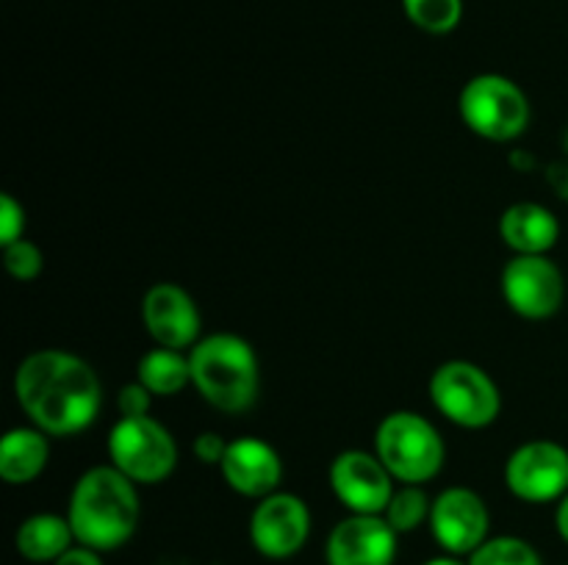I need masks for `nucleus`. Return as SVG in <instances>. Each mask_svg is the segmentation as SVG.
I'll return each mask as SVG.
<instances>
[{
  "label": "nucleus",
  "instance_id": "f257e3e1",
  "mask_svg": "<svg viewBox=\"0 0 568 565\" xmlns=\"http://www.w3.org/2000/svg\"><path fill=\"white\" fill-rule=\"evenodd\" d=\"M14 399L33 427L50 438H70L98 421L103 386L81 355L37 349L17 366Z\"/></svg>",
  "mask_w": 568,
  "mask_h": 565
},
{
  "label": "nucleus",
  "instance_id": "f03ea898",
  "mask_svg": "<svg viewBox=\"0 0 568 565\" xmlns=\"http://www.w3.org/2000/svg\"><path fill=\"white\" fill-rule=\"evenodd\" d=\"M67 518L78 546L94 552H116L139 530V485L114 465H92L75 480L67 502Z\"/></svg>",
  "mask_w": 568,
  "mask_h": 565
},
{
  "label": "nucleus",
  "instance_id": "7ed1b4c3",
  "mask_svg": "<svg viewBox=\"0 0 568 565\" xmlns=\"http://www.w3.org/2000/svg\"><path fill=\"white\" fill-rule=\"evenodd\" d=\"M192 388L214 410L247 413L261 391V363L253 343L236 332H211L189 349Z\"/></svg>",
  "mask_w": 568,
  "mask_h": 565
},
{
  "label": "nucleus",
  "instance_id": "20e7f679",
  "mask_svg": "<svg viewBox=\"0 0 568 565\" xmlns=\"http://www.w3.org/2000/svg\"><path fill=\"white\" fill-rule=\"evenodd\" d=\"M375 454L399 485H425L444 471L447 443L427 415L394 410L377 424Z\"/></svg>",
  "mask_w": 568,
  "mask_h": 565
},
{
  "label": "nucleus",
  "instance_id": "39448f33",
  "mask_svg": "<svg viewBox=\"0 0 568 565\" xmlns=\"http://www.w3.org/2000/svg\"><path fill=\"white\" fill-rule=\"evenodd\" d=\"M458 114L475 136L494 144H508L527 133L532 105L514 78L503 72H480L460 89Z\"/></svg>",
  "mask_w": 568,
  "mask_h": 565
},
{
  "label": "nucleus",
  "instance_id": "423d86ee",
  "mask_svg": "<svg viewBox=\"0 0 568 565\" xmlns=\"http://www.w3.org/2000/svg\"><path fill=\"white\" fill-rule=\"evenodd\" d=\"M430 402L460 430H486L503 413V393L494 377L471 360H444L427 382Z\"/></svg>",
  "mask_w": 568,
  "mask_h": 565
},
{
  "label": "nucleus",
  "instance_id": "0eeeda50",
  "mask_svg": "<svg viewBox=\"0 0 568 565\" xmlns=\"http://www.w3.org/2000/svg\"><path fill=\"white\" fill-rule=\"evenodd\" d=\"M105 452L109 463L136 485H159L170 480L181 460L175 435L153 415H120L109 430Z\"/></svg>",
  "mask_w": 568,
  "mask_h": 565
},
{
  "label": "nucleus",
  "instance_id": "6e6552de",
  "mask_svg": "<svg viewBox=\"0 0 568 565\" xmlns=\"http://www.w3.org/2000/svg\"><path fill=\"white\" fill-rule=\"evenodd\" d=\"M503 480L519 502H560L568 493V449L549 438H532L508 454Z\"/></svg>",
  "mask_w": 568,
  "mask_h": 565
},
{
  "label": "nucleus",
  "instance_id": "1a4fd4ad",
  "mask_svg": "<svg viewBox=\"0 0 568 565\" xmlns=\"http://www.w3.org/2000/svg\"><path fill=\"white\" fill-rule=\"evenodd\" d=\"M314 526L308 502L292 491H275L258 499L250 513V543L266 559H292L305 548Z\"/></svg>",
  "mask_w": 568,
  "mask_h": 565
},
{
  "label": "nucleus",
  "instance_id": "9d476101",
  "mask_svg": "<svg viewBox=\"0 0 568 565\" xmlns=\"http://www.w3.org/2000/svg\"><path fill=\"white\" fill-rule=\"evenodd\" d=\"M499 291L516 316L544 321L564 308L566 277L549 255H514L499 275Z\"/></svg>",
  "mask_w": 568,
  "mask_h": 565
},
{
  "label": "nucleus",
  "instance_id": "9b49d317",
  "mask_svg": "<svg viewBox=\"0 0 568 565\" xmlns=\"http://www.w3.org/2000/svg\"><path fill=\"white\" fill-rule=\"evenodd\" d=\"M333 496L342 502L347 513L383 515L399 482L383 465L375 452L366 449H344L331 460L327 469Z\"/></svg>",
  "mask_w": 568,
  "mask_h": 565
},
{
  "label": "nucleus",
  "instance_id": "f8f14e48",
  "mask_svg": "<svg viewBox=\"0 0 568 565\" xmlns=\"http://www.w3.org/2000/svg\"><path fill=\"white\" fill-rule=\"evenodd\" d=\"M427 526L442 552L469 557L491 537V510L471 487H444L438 496H433Z\"/></svg>",
  "mask_w": 568,
  "mask_h": 565
},
{
  "label": "nucleus",
  "instance_id": "ddd939ff",
  "mask_svg": "<svg viewBox=\"0 0 568 565\" xmlns=\"http://www.w3.org/2000/svg\"><path fill=\"white\" fill-rule=\"evenodd\" d=\"M142 325L155 347L189 352L203 332V314L178 282H153L142 297Z\"/></svg>",
  "mask_w": 568,
  "mask_h": 565
},
{
  "label": "nucleus",
  "instance_id": "4468645a",
  "mask_svg": "<svg viewBox=\"0 0 568 565\" xmlns=\"http://www.w3.org/2000/svg\"><path fill=\"white\" fill-rule=\"evenodd\" d=\"M399 535L383 515H355L338 521L325 541V565H394Z\"/></svg>",
  "mask_w": 568,
  "mask_h": 565
},
{
  "label": "nucleus",
  "instance_id": "2eb2a0df",
  "mask_svg": "<svg viewBox=\"0 0 568 565\" xmlns=\"http://www.w3.org/2000/svg\"><path fill=\"white\" fill-rule=\"evenodd\" d=\"M220 474L233 493L244 499H264L281 491L283 460L270 441L258 435H239L227 443Z\"/></svg>",
  "mask_w": 568,
  "mask_h": 565
},
{
  "label": "nucleus",
  "instance_id": "dca6fc26",
  "mask_svg": "<svg viewBox=\"0 0 568 565\" xmlns=\"http://www.w3.org/2000/svg\"><path fill=\"white\" fill-rule=\"evenodd\" d=\"M499 238L514 255H549L560 242V219L544 203L521 199L499 216Z\"/></svg>",
  "mask_w": 568,
  "mask_h": 565
},
{
  "label": "nucleus",
  "instance_id": "f3484780",
  "mask_svg": "<svg viewBox=\"0 0 568 565\" xmlns=\"http://www.w3.org/2000/svg\"><path fill=\"white\" fill-rule=\"evenodd\" d=\"M50 463V435L39 427H11L0 441V476L9 485H31Z\"/></svg>",
  "mask_w": 568,
  "mask_h": 565
},
{
  "label": "nucleus",
  "instance_id": "a211bd4d",
  "mask_svg": "<svg viewBox=\"0 0 568 565\" xmlns=\"http://www.w3.org/2000/svg\"><path fill=\"white\" fill-rule=\"evenodd\" d=\"M75 543L70 518L59 513H33L20 521L14 532V548L22 559L33 565H53Z\"/></svg>",
  "mask_w": 568,
  "mask_h": 565
},
{
  "label": "nucleus",
  "instance_id": "6ab92c4d",
  "mask_svg": "<svg viewBox=\"0 0 568 565\" xmlns=\"http://www.w3.org/2000/svg\"><path fill=\"white\" fill-rule=\"evenodd\" d=\"M136 380L142 382L153 397H175L183 388L192 386L189 352L166 347L148 349V352L139 358Z\"/></svg>",
  "mask_w": 568,
  "mask_h": 565
},
{
  "label": "nucleus",
  "instance_id": "aec40b11",
  "mask_svg": "<svg viewBox=\"0 0 568 565\" xmlns=\"http://www.w3.org/2000/svg\"><path fill=\"white\" fill-rule=\"evenodd\" d=\"M403 11L422 33L447 37L464 20V0H403Z\"/></svg>",
  "mask_w": 568,
  "mask_h": 565
},
{
  "label": "nucleus",
  "instance_id": "412c9836",
  "mask_svg": "<svg viewBox=\"0 0 568 565\" xmlns=\"http://www.w3.org/2000/svg\"><path fill=\"white\" fill-rule=\"evenodd\" d=\"M430 507L433 499L427 496L425 485H397L383 518L392 524L397 535H408V532H416L430 521Z\"/></svg>",
  "mask_w": 568,
  "mask_h": 565
},
{
  "label": "nucleus",
  "instance_id": "4be33fe9",
  "mask_svg": "<svg viewBox=\"0 0 568 565\" xmlns=\"http://www.w3.org/2000/svg\"><path fill=\"white\" fill-rule=\"evenodd\" d=\"M469 565H547L541 552L519 535H494L471 552Z\"/></svg>",
  "mask_w": 568,
  "mask_h": 565
},
{
  "label": "nucleus",
  "instance_id": "5701e85b",
  "mask_svg": "<svg viewBox=\"0 0 568 565\" xmlns=\"http://www.w3.org/2000/svg\"><path fill=\"white\" fill-rule=\"evenodd\" d=\"M3 266L14 280L31 282L42 275L44 253L39 249V244L31 242V238H20V242L6 244L3 247Z\"/></svg>",
  "mask_w": 568,
  "mask_h": 565
},
{
  "label": "nucleus",
  "instance_id": "b1692460",
  "mask_svg": "<svg viewBox=\"0 0 568 565\" xmlns=\"http://www.w3.org/2000/svg\"><path fill=\"white\" fill-rule=\"evenodd\" d=\"M26 238V208L14 194H0V247Z\"/></svg>",
  "mask_w": 568,
  "mask_h": 565
},
{
  "label": "nucleus",
  "instance_id": "393cba45",
  "mask_svg": "<svg viewBox=\"0 0 568 565\" xmlns=\"http://www.w3.org/2000/svg\"><path fill=\"white\" fill-rule=\"evenodd\" d=\"M153 393L142 386L139 380L125 382V386L116 391V410H120L122 419H136V415H150L153 408Z\"/></svg>",
  "mask_w": 568,
  "mask_h": 565
},
{
  "label": "nucleus",
  "instance_id": "a878e982",
  "mask_svg": "<svg viewBox=\"0 0 568 565\" xmlns=\"http://www.w3.org/2000/svg\"><path fill=\"white\" fill-rule=\"evenodd\" d=\"M227 443L231 441H225L220 432L205 430V432H197V435H194L192 452L203 465H216V469H220L222 458H225V452H227Z\"/></svg>",
  "mask_w": 568,
  "mask_h": 565
},
{
  "label": "nucleus",
  "instance_id": "bb28decb",
  "mask_svg": "<svg viewBox=\"0 0 568 565\" xmlns=\"http://www.w3.org/2000/svg\"><path fill=\"white\" fill-rule=\"evenodd\" d=\"M53 565H105L103 563V554L94 552V548L87 546H72L64 557L55 559Z\"/></svg>",
  "mask_w": 568,
  "mask_h": 565
},
{
  "label": "nucleus",
  "instance_id": "cd10ccee",
  "mask_svg": "<svg viewBox=\"0 0 568 565\" xmlns=\"http://www.w3.org/2000/svg\"><path fill=\"white\" fill-rule=\"evenodd\" d=\"M547 186L558 194L560 199L568 203V164L566 161H558V164L547 166Z\"/></svg>",
  "mask_w": 568,
  "mask_h": 565
},
{
  "label": "nucleus",
  "instance_id": "c85d7f7f",
  "mask_svg": "<svg viewBox=\"0 0 568 565\" xmlns=\"http://www.w3.org/2000/svg\"><path fill=\"white\" fill-rule=\"evenodd\" d=\"M555 530H558L560 541L568 546V493L558 502V510H555Z\"/></svg>",
  "mask_w": 568,
  "mask_h": 565
},
{
  "label": "nucleus",
  "instance_id": "c756f323",
  "mask_svg": "<svg viewBox=\"0 0 568 565\" xmlns=\"http://www.w3.org/2000/svg\"><path fill=\"white\" fill-rule=\"evenodd\" d=\"M422 565H469V559L466 557H455V554H436V557H430V559H425V563Z\"/></svg>",
  "mask_w": 568,
  "mask_h": 565
},
{
  "label": "nucleus",
  "instance_id": "7c9ffc66",
  "mask_svg": "<svg viewBox=\"0 0 568 565\" xmlns=\"http://www.w3.org/2000/svg\"><path fill=\"white\" fill-rule=\"evenodd\" d=\"M510 164H514L519 172H527V170H530V166H536V158L525 155V153H521V150H514V153H510Z\"/></svg>",
  "mask_w": 568,
  "mask_h": 565
},
{
  "label": "nucleus",
  "instance_id": "2f4dec72",
  "mask_svg": "<svg viewBox=\"0 0 568 565\" xmlns=\"http://www.w3.org/2000/svg\"><path fill=\"white\" fill-rule=\"evenodd\" d=\"M564 150H566V155H568V127H566V133H564Z\"/></svg>",
  "mask_w": 568,
  "mask_h": 565
}]
</instances>
